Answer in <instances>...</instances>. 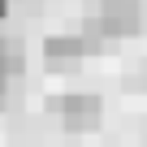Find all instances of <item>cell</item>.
<instances>
[{
	"label": "cell",
	"mask_w": 147,
	"mask_h": 147,
	"mask_svg": "<svg viewBox=\"0 0 147 147\" xmlns=\"http://www.w3.org/2000/svg\"><path fill=\"white\" fill-rule=\"evenodd\" d=\"M52 113L61 117V125L69 134H87V130H100L104 121V100L91 95V91H74V95H56L52 100Z\"/></svg>",
	"instance_id": "1"
},
{
	"label": "cell",
	"mask_w": 147,
	"mask_h": 147,
	"mask_svg": "<svg viewBox=\"0 0 147 147\" xmlns=\"http://www.w3.org/2000/svg\"><path fill=\"white\" fill-rule=\"evenodd\" d=\"M82 56H91V43L82 30H65V35H48L43 39V65L48 69H78Z\"/></svg>",
	"instance_id": "2"
},
{
	"label": "cell",
	"mask_w": 147,
	"mask_h": 147,
	"mask_svg": "<svg viewBox=\"0 0 147 147\" xmlns=\"http://www.w3.org/2000/svg\"><path fill=\"white\" fill-rule=\"evenodd\" d=\"M9 78H13V69H9L5 61H0V95H5V87H9Z\"/></svg>",
	"instance_id": "3"
}]
</instances>
